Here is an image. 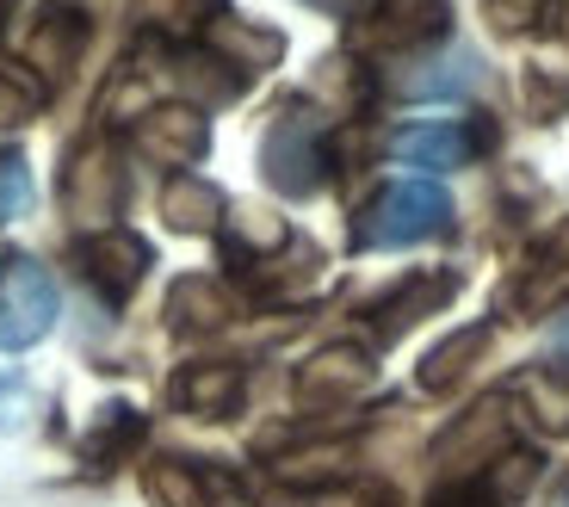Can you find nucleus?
Masks as SVG:
<instances>
[{"label":"nucleus","mask_w":569,"mask_h":507,"mask_svg":"<svg viewBox=\"0 0 569 507\" xmlns=\"http://www.w3.org/2000/svg\"><path fill=\"white\" fill-rule=\"evenodd\" d=\"M142 439V415L124 409V402H112V409L100 415V427H93V439H87V458L106 470V458H118L124 446H137Z\"/></svg>","instance_id":"f3484780"},{"label":"nucleus","mask_w":569,"mask_h":507,"mask_svg":"<svg viewBox=\"0 0 569 507\" xmlns=\"http://www.w3.org/2000/svg\"><path fill=\"white\" fill-rule=\"evenodd\" d=\"M173 396H180L186 409H199V415H229L236 402H242V371L236 366H192L180 384H173Z\"/></svg>","instance_id":"4468645a"},{"label":"nucleus","mask_w":569,"mask_h":507,"mask_svg":"<svg viewBox=\"0 0 569 507\" xmlns=\"http://www.w3.org/2000/svg\"><path fill=\"white\" fill-rule=\"evenodd\" d=\"M452 229V192L440 180H390L359 205L353 241L359 248H415Z\"/></svg>","instance_id":"f257e3e1"},{"label":"nucleus","mask_w":569,"mask_h":507,"mask_svg":"<svg viewBox=\"0 0 569 507\" xmlns=\"http://www.w3.org/2000/svg\"><path fill=\"white\" fill-rule=\"evenodd\" d=\"M161 217L173 229H217L223 223V192L211 180H199V173H173L161 186Z\"/></svg>","instance_id":"9b49d317"},{"label":"nucleus","mask_w":569,"mask_h":507,"mask_svg":"<svg viewBox=\"0 0 569 507\" xmlns=\"http://www.w3.org/2000/svg\"><path fill=\"white\" fill-rule=\"evenodd\" d=\"M551 7L557 0H483V13L496 31H527V26H539V19H551Z\"/></svg>","instance_id":"4be33fe9"},{"label":"nucleus","mask_w":569,"mask_h":507,"mask_svg":"<svg viewBox=\"0 0 569 507\" xmlns=\"http://www.w3.org/2000/svg\"><path fill=\"white\" fill-rule=\"evenodd\" d=\"M328 168H335V156H328V118L316 106H284L267 125V137H260V173H267V186L284 198H310V192H322Z\"/></svg>","instance_id":"f03ea898"},{"label":"nucleus","mask_w":569,"mask_h":507,"mask_svg":"<svg viewBox=\"0 0 569 507\" xmlns=\"http://www.w3.org/2000/svg\"><path fill=\"white\" fill-rule=\"evenodd\" d=\"M74 260H81L87 285L106 297V304H124L130 291L142 285V272L156 267V254H149V241L130 236V229H100V236H87L81 248H74Z\"/></svg>","instance_id":"423d86ee"},{"label":"nucleus","mask_w":569,"mask_h":507,"mask_svg":"<svg viewBox=\"0 0 569 507\" xmlns=\"http://www.w3.org/2000/svg\"><path fill=\"white\" fill-rule=\"evenodd\" d=\"M137 149L161 168H192V161L211 149V125H204V106H156V112L137 118Z\"/></svg>","instance_id":"6e6552de"},{"label":"nucleus","mask_w":569,"mask_h":507,"mask_svg":"<svg viewBox=\"0 0 569 507\" xmlns=\"http://www.w3.org/2000/svg\"><path fill=\"white\" fill-rule=\"evenodd\" d=\"M38 415V390L19 371H0V434H26Z\"/></svg>","instance_id":"aec40b11"},{"label":"nucleus","mask_w":569,"mask_h":507,"mask_svg":"<svg viewBox=\"0 0 569 507\" xmlns=\"http://www.w3.org/2000/svg\"><path fill=\"white\" fill-rule=\"evenodd\" d=\"M303 396H353L371 384V366H366V352H347V347H328L316 352L310 366H303Z\"/></svg>","instance_id":"ddd939ff"},{"label":"nucleus","mask_w":569,"mask_h":507,"mask_svg":"<svg viewBox=\"0 0 569 507\" xmlns=\"http://www.w3.org/2000/svg\"><path fill=\"white\" fill-rule=\"evenodd\" d=\"M38 106V87L26 81V74H13V69H0V125H19V118Z\"/></svg>","instance_id":"5701e85b"},{"label":"nucleus","mask_w":569,"mask_h":507,"mask_svg":"<svg viewBox=\"0 0 569 507\" xmlns=\"http://www.w3.org/2000/svg\"><path fill=\"white\" fill-rule=\"evenodd\" d=\"M470 87H477V57H470V50H446V57L415 62V74H402L397 93H409V99H458V93H470Z\"/></svg>","instance_id":"f8f14e48"},{"label":"nucleus","mask_w":569,"mask_h":507,"mask_svg":"<svg viewBox=\"0 0 569 507\" xmlns=\"http://www.w3.org/2000/svg\"><path fill=\"white\" fill-rule=\"evenodd\" d=\"M489 149L483 125H458V118H427V125H402L390 137V156L409 168H465Z\"/></svg>","instance_id":"0eeeda50"},{"label":"nucleus","mask_w":569,"mask_h":507,"mask_svg":"<svg viewBox=\"0 0 569 507\" xmlns=\"http://www.w3.org/2000/svg\"><path fill=\"white\" fill-rule=\"evenodd\" d=\"M223 0H137V13L161 31H204Z\"/></svg>","instance_id":"6ab92c4d"},{"label":"nucleus","mask_w":569,"mask_h":507,"mask_svg":"<svg viewBox=\"0 0 569 507\" xmlns=\"http://www.w3.org/2000/svg\"><path fill=\"white\" fill-rule=\"evenodd\" d=\"M551 352H557V359H569V310H563V322L551 328Z\"/></svg>","instance_id":"393cba45"},{"label":"nucleus","mask_w":569,"mask_h":507,"mask_svg":"<svg viewBox=\"0 0 569 507\" xmlns=\"http://www.w3.org/2000/svg\"><path fill=\"white\" fill-rule=\"evenodd\" d=\"M483 340H489V328H465V335H452L446 347H433V352H427V366H421V384H427V390H446Z\"/></svg>","instance_id":"a211bd4d"},{"label":"nucleus","mask_w":569,"mask_h":507,"mask_svg":"<svg viewBox=\"0 0 569 507\" xmlns=\"http://www.w3.org/2000/svg\"><path fill=\"white\" fill-rule=\"evenodd\" d=\"M316 7H341L347 13V7H371V0H316Z\"/></svg>","instance_id":"a878e982"},{"label":"nucleus","mask_w":569,"mask_h":507,"mask_svg":"<svg viewBox=\"0 0 569 507\" xmlns=\"http://www.w3.org/2000/svg\"><path fill=\"white\" fill-rule=\"evenodd\" d=\"M446 26H452L446 0H371L359 43L366 50H397V57H421V50H433L446 38Z\"/></svg>","instance_id":"20e7f679"},{"label":"nucleus","mask_w":569,"mask_h":507,"mask_svg":"<svg viewBox=\"0 0 569 507\" xmlns=\"http://www.w3.org/2000/svg\"><path fill=\"white\" fill-rule=\"evenodd\" d=\"M168 310L180 328H223L229 322V297L217 291V279H180L168 297Z\"/></svg>","instance_id":"2eb2a0df"},{"label":"nucleus","mask_w":569,"mask_h":507,"mask_svg":"<svg viewBox=\"0 0 569 507\" xmlns=\"http://www.w3.org/2000/svg\"><path fill=\"white\" fill-rule=\"evenodd\" d=\"M433 507H501L496 483H452L446 495H433Z\"/></svg>","instance_id":"b1692460"},{"label":"nucleus","mask_w":569,"mask_h":507,"mask_svg":"<svg viewBox=\"0 0 569 507\" xmlns=\"http://www.w3.org/2000/svg\"><path fill=\"white\" fill-rule=\"evenodd\" d=\"M142 489L156 495V507H211L199 470L180 465V458H161V465H149V470H142Z\"/></svg>","instance_id":"dca6fc26"},{"label":"nucleus","mask_w":569,"mask_h":507,"mask_svg":"<svg viewBox=\"0 0 569 507\" xmlns=\"http://www.w3.org/2000/svg\"><path fill=\"white\" fill-rule=\"evenodd\" d=\"M204 50L223 57L236 74H254V69H272V62H279L284 38L267 26H242V19H211V26H204Z\"/></svg>","instance_id":"9d476101"},{"label":"nucleus","mask_w":569,"mask_h":507,"mask_svg":"<svg viewBox=\"0 0 569 507\" xmlns=\"http://www.w3.org/2000/svg\"><path fill=\"white\" fill-rule=\"evenodd\" d=\"M31 205V168L19 149H0V223H13Z\"/></svg>","instance_id":"412c9836"},{"label":"nucleus","mask_w":569,"mask_h":507,"mask_svg":"<svg viewBox=\"0 0 569 507\" xmlns=\"http://www.w3.org/2000/svg\"><path fill=\"white\" fill-rule=\"evenodd\" d=\"M7 7H13V0H0V26H7Z\"/></svg>","instance_id":"bb28decb"},{"label":"nucleus","mask_w":569,"mask_h":507,"mask_svg":"<svg viewBox=\"0 0 569 507\" xmlns=\"http://www.w3.org/2000/svg\"><path fill=\"white\" fill-rule=\"evenodd\" d=\"M62 205L81 223L112 229L118 205H124V168H118V156L106 142H81L69 156V168H62Z\"/></svg>","instance_id":"39448f33"},{"label":"nucleus","mask_w":569,"mask_h":507,"mask_svg":"<svg viewBox=\"0 0 569 507\" xmlns=\"http://www.w3.org/2000/svg\"><path fill=\"white\" fill-rule=\"evenodd\" d=\"M87 38H93L87 13L57 0V7H43V13H38V26H31V38H26V57H31V69H38L43 81H62V74L81 62Z\"/></svg>","instance_id":"1a4fd4ad"},{"label":"nucleus","mask_w":569,"mask_h":507,"mask_svg":"<svg viewBox=\"0 0 569 507\" xmlns=\"http://www.w3.org/2000/svg\"><path fill=\"white\" fill-rule=\"evenodd\" d=\"M57 279H50V267H38V260H7L0 267V352H26L38 347L50 328H57Z\"/></svg>","instance_id":"7ed1b4c3"}]
</instances>
